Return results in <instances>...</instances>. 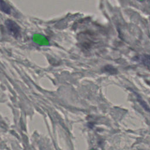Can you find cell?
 <instances>
[{"mask_svg":"<svg viewBox=\"0 0 150 150\" xmlns=\"http://www.w3.org/2000/svg\"><path fill=\"white\" fill-rule=\"evenodd\" d=\"M140 61L144 64L145 66L150 69V55L149 54H144L140 56Z\"/></svg>","mask_w":150,"mask_h":150,"instance_id":"cell-3","label":"cell"},{"mask_svg":"<svg viewBox=\"0 0 150 150\" xmlns=\"http://www.w3.org/2000/svg\"><path fill=\"white\" fill-rule=\"evenodd\" d=\"M5 23L7 30L12 36L17 38L20 35V27L15 21L11 19H7L6 20Z\"/></svg>","mask_w":150,"mask_h":150,"instance_id":"cell-1","label":"cell"},{"mask_svg":"<svg viewBox=\"0 0 150 150\" xmlns=\"http://www.w3.org/2000/svg\"><path fill=\"white\" fill-rule=\"evenodd\" d=\"M0 11L6 14H10L11 12V6L4 0H0Z\"/></svg>","mask_w":150,"mask_h":150,"instance_id":"cell-2","label":"cell"},{"mask_svg":"<svg viewBox=\"0 0 150 150\" xmlns=\"http://www.w3.org/2000/svg\"><path fill=\"white\" fill-rule=\"evenodd\" d=\"M103 71L106 73H108L111 74H114L117 73V69L111 65H107L104 66L103 68Z\"/></svg>","mask_w":150,"mask_h":150,"instance_id":"cell-5","label":"cell"},{"mask_svg":"<svg viewBox=\"0 0 150 150\" xmlns=\"http://www.w3.org/2000/svg\"><path fill=\"white\" fill-rule=\"evenodd\" d=\"M137 98L138 101L139 103V104L142 107V108H144V109L145 111H146L148 112H150V108H149V106L146 104V103L144 101V100L138 94H137Z\"/></svg>","mask_w":150,"mask_h":150,"instance_id":"cell-4","label":"cell"}]
</instances>
